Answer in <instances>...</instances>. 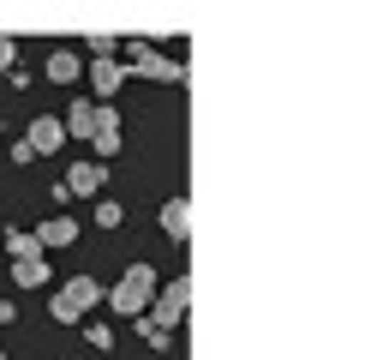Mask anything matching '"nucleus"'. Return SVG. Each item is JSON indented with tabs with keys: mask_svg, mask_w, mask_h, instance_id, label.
<instances>
[{
	"mask_svg": "<svg viewBox=\"0 0 365 360\" xmlns=\"http://www.w3.org/2000/svg\"><path fill=\"white\" fill-rule=\"evenodd\" d=\"M6 259H12V264H30V259H42V246H36V229H12V234H6Z\"/></svg>",
	"mask_w": 365,
	"mask_h": 360,
	"instance_id": "obj_13",
	"label": "nucleus"
},
{
	"mask_svg": "<svg viewBox=\"0 0 365 360\" xmlns=\"http://www.w3.org/2000/svg\"><path fill=\"white\" fill-rule=\"evenodd\" d=\"M102 300V282L96 276H72L66 289H54V300H48V319L54 324H84V312Z\"/></svg>",
	"mask_w": 365,
	"mask_h": 360,
	"instance_id": "obj_2",
	"label": "nucleus"
},
{
	"mask_svg": "<svg viewBox=\"0 0 365 360\" xmlns=\"http://www.w3.org/2000/svg\"><path fill=\"white\" fill-rule=\"evenodd\" d=\"M12 282H19V289H42V282H48V259H30V264H12Z\"/></svg>",
	"mask_w": 365,
	"mask_h": 360,
	"instance_id": "obj_14",
	"label": "nucleus"
},
{
	"mask_svg": "<svg viewBox=\"0 0 365 360\" xmlns=\"http://www.w3.org/2000/svg\"><path fill=\"white\" fill-rule=\"evenodd\" d=\"M96 222H102V229H120V222H126V204L102 199V204H96Z\"/></svg>",
	"mask_w": 365,
	"mask_h": 360,
	"instance_id": "obj_16",
	"label": "nucleus"
},
{
	"mask_svg": "<svg viewBox=\"0 0 365 360\" xmlns=\"http://www.w3.org/2000/svg\"><path fill=\"white\" fill-rule=\"evenodd\" d=\"M60 126H66V139H96V102H72Z\"/></svg>",
	"mask_w": 365,
	"mask_h": 360,
	"instance_id": "obj_12",
	"label": "nucleus"
},
{
	"mask_svg": "<svg viewBox=\"0 0 365 360\" xmlns=\"http://www.w3.org/2000/svg\"><path fill=\"white\" fill-rule=\"evenodd\" d=\"M84 49H90V60H114V36L96 30V36H84Z\"/></svg>",
	"mask_w": 365,
	"mask_h": 360,
	"instance_id": "obj_15",
	"label": "nucleus"
},
{
	"mask_svg": "<svg viewBox=\"0 0 365 360\" xmlns=\"http://www.w3.org/2000/svg\"><path fill=\"white\" fill-rule=\"evenodd\" d=\"M84 342L90 349H114V330L108 324H84Z\"/></svg>",
	"mask_w": 365,
	"mask_h": 360,
	"instance_id": "obj_17",
	"label": "nucleus"
},
{
	"mask_svg": "<svg viewBox=\"0 0 365 360\" xmlns=\"http://www.w3.org/2000/svg\"><path fill=\"white\" fill-rule=\"evenodd\" d=\"M138 336L150 342V349H168V330H162V324H150V319H138Z\"/></svg>",
	"mask_w": 365,
	"mask_h": 360,
	"instance_id": "obj_18",
	"label": "nucleus"
},
{
	"mask_svg": "<svg viewBox=\"0 0 365 360\" xmlns=\"http://www.w3.org/2000/svg\"><path fill=\"white\" fill-rule=\"evenodd\" d=\"M12 60H19V42H12V36H0V72H12Z\"/></svg>",
	"mask_w": 365,
	"mask_h": 360,
	"instance_id": "obj_19",
	"label": "nucleus"
},
{
	"mask_svg": "<svg viewBox=\"0 0 365 360\" xmlns=\"http://www.w3.org/2000/svg\"><path fill=\"white\" fill-rule=\"evenodd\" d=\"M90 90H96V102H114L120 96V84H126V66H120V60H90Z\"/></svg>",
	"mask_w": 365,
	"mask_h": 360,
	"instance_id": "obj_6",
	"label": "nucleus"
},
{
	"mask_svg": "<svg viewBox=\"0 0 365 360\" xmlns=\"http://www.w3.org/2000/svg\"><path fill=\"white\" fill-rule=\"evenodd\" d=\"M120 66H138L144 79H156V84H186V66L168 60L162 49H150V42H126V60H120Z\"/></svg>",
	"mask_w": 365,
	"mask_h": 360,
	"instance_id": "obj_3",
	"label": "nucleus"
},
{
	"mask_svg": "<svg viewBox=\"0 0 365 360\" xmlns=\"http://www.w3.org/2000/svg\"><path fill=\"white\" fill-rule=\"evenodd\" d=\"M102 180H108V169H102V162H72V174L60 180V186H66L72 199H90V192H102Z\"/></svg>",
	"mask_w": 365,
	"mask_h": 360,
	"instance_id": "obj_7",
	"label": "nucleus"
},
{
	"mask_svg": "<svg viewBox=\"0 0 365 360\" xmlns=\"http://www.w3.org/2000/svg\"><path fill=\"white\" fill-rule=\"evenodd\" d=\"M19 144L30 150V156H54V150L66 144V126H60V114H36V120L24 126V139H19Z\"/></svg>",
	"mask_w": 365,
	"mask_h": 360,
	"instance_id": "obj_5",
	"label": "nucleus"
},
{
	"mask_svg": "<svg viewBox=\"0 0 365 360\" xmlns=\"http://www.w3.org/2000/svg\"><path fill=\"white\" fill-rule=\"evenodd\" d=\"M0 360H6V349H0Z\"/></svg>",
	"mask_w": 365,
	"mask_h": 360,
	"instance_id": "obj_20",
	"label": "nucleus"
},
{
	"mask_svg": "<svg viewBox=\"0 0 365 360\" xmlns=\"http://www.w3.org/2000/svg\"><path fill=\"white\" fill-rule=\"evenodd\" d=\"M150 300H156V270H150V264H126V270H120V282L108 289L114 319H144Z\"/></svg>",
	"mask_w": 365,
	"mask_h": 360,
	"instance_id": "obj_1",
	"label": "nucleus"
},
{
	"mask_svg": "<svg viewBox=\"0 0 365 360\" xmlns=\"http://www.w3.org/2000/svg\"><path fill=\"white\" fill-rule=\"evenodd\" d=\"M96 156H120V114L108 109V102H96Z\"/></svg>",
	"mask_w": 365,
	"mask_h": 360,
	"instance_id": "obj_8",
	"label": "nucleus"
},
{
	"mask_svg": "<svg viewBox=\"0 0 365 360\" xmlns=\"http://www.w3.org/2000/svg\"><path fill=\"white\" fill-rule=\"evenodd\" d=\"M186 306H192V276H174L168 289H156V300H150V324H162L174 336V324L186 319Z\"/></svg>",
	"mask_w": 365,
	"mask_h": 360,
	"instance_id": "obj_4",
	"label": "nucleus"
},
{
	"mask_svg": "<svg viewBox=\"0 0 365 360\" xmlns=\"http://www.w3.org/2000/svg\"><path fill=\"white\" fill-rule=\"evenodd\" d=\"M72 240H78V222H72V216H48V222L36 229V246H42V252H54V246H72Z\"/></svg>",
	"mask_w": 365,
	"mask_h": 360,
	"instance_id": "obj_10",
	"label": "nucleus"
},
{
	"mask_svg": "<svg viewBox=\"0 0 365 360\" xmlns=\"http://www.w3.org/2000/svg\"><path fill=\"white\" fill-rule=\"evenodd\" d=\"M162 234H168L174 246L192 234V199H168V204H162Z\"/></svg>",
	"mask_w": 365,
	"mask_h": 360,
	"instance_id": "obj_9",
	"label": "nucleus"
},
{
	"mask_svg": "<svg viewBox=\"0 0 365 360\" xmlns=\"http://www.w3.org/2000/svg\"><path fill=\"white\" fill-rule=\"evenodd\" d=\"M78 79H84V60L72 54V49H54V54H48V84H66V90H72Z\"/></svg>",
	"mask_w": 365,
	"mask_h": 360,
	"instance_id": "obj_11",
	"label": "nucleus"
}]
</instances>
